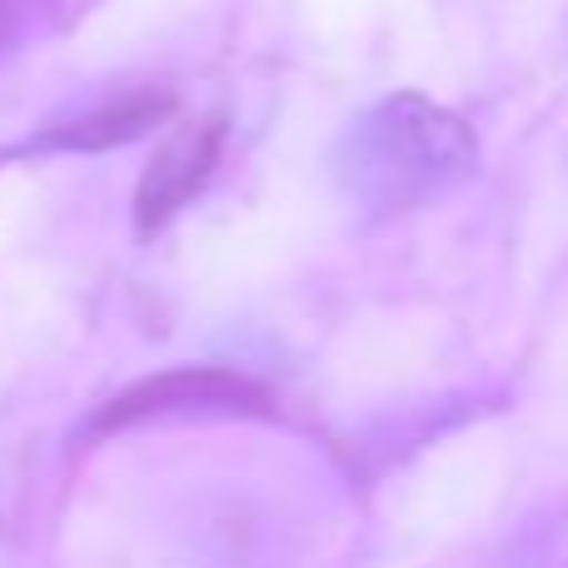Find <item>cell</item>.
Here are the masks:
<instances>
[{"label": "cell", "instance_id": "cell-1", "mask_svg": "<svg viewBox=\"0 0 568 568\" xmlns=\"http://www.w3.org/2000/svg\"><path fill=\"white\" fill-rule=\"evenodd\" d=\"M479 140L469 120L419 90H394L334 140V180L369 220H394L469 185Z\"/></svg>", "mask_w": 568, "mask_h": 568}, {"label": "cell", "instance_id": "cell-2", "mask_svg": "<svg viewBox=\"0 0 568 568\" xmlns=\"http://www.w3.org/2000/svg\"><path fill=\"white\" fill-rule=\"evenodd\" d=\"M275 394L260 379L220 364H180L160 369L105 399L90 419L95 434L150 429V424H210V419H270Z\"/></svg>", "mask_w": 568, "mask_h": 568}, {"label": "cell", "instance_id": "cell-3", "mask_svg": "<svg viewBox=\"0 0 568 568\" xmlns=\"http://www.w3.org/2000/svg\"><path fill=\"white\" fill-rule=\"evenodd\" d=\"M220 150H225V120L200 115L190 125H175L170 140L150 155L145 175L135 185V235L155 240L180 210L200 200V190L215 180Z\"/></svg>", "mask_w": 568, "mask_h": 568}, {"label": "cell", "instance_id": "cell-4", "mask_svg": "<svg viewBox=\"0 0 568 568\" xmlns=\"http://www.w3.org/2000/svg\"><path fill=\"white\" fill-rule=\"evenodd\" d=\"M175 115V100L160 95V90H140V95H120L110 105H95L85 115L65 120V125H50L45 135H36L26 150H70V155H100V150L130 145V140L150 135L155 125Z\"/></svg>", "mask_w": 568, "mask_h": 568}, {"label": "cell", "instance_id": "cell-5", "mask_svg": "<svg viewBox=\"0 0 568 568\" xmlns=\"http://www.w3.org/2000/svg\"><path fill=\"white\" fill-rule=\"evenodd\" d=\"M16 16H20V0H0V50H6L10 30H16Z\"/></svg>", "mask_w": 568, "mask_h": 568}]
</instances>
